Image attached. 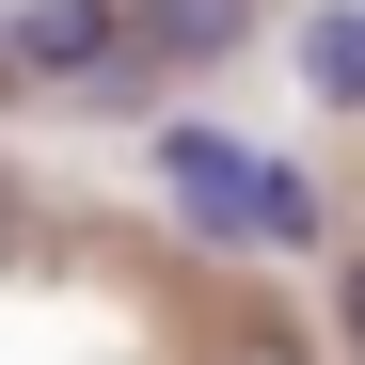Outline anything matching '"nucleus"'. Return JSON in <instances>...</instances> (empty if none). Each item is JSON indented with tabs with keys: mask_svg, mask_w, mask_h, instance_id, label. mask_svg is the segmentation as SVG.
Returning a JSON list of instances; mask_svg holds the SVG:
<instances>
[{
	"mask_svg": "<svg viewBox=\"0 0 365 365\" xmlns=\"http://www.w3.org/2000/svg\"><path fill=\"white\" fill-rule=\"evenodd\" d=\"M334 302H349V334H365V255H349V270H334Z\"/></svg>",
	"mask_w": 365,
	"mask_h": 365,
	"instance_id": "6",
	"label": "nucleus"
},
{
	"mask_svg": "<svg viewBox=\"0 0 365 365\" xmlns=\"http://www.w3.org/2000/svg\"><path fill=\"white\" fill-rule=\"evenodd\" d=\"M128 32H143V80L159 64H222V48L255 32V0H128Z\"/></svg>",
	"mask_w": 365,
	"mask_h": 365,
	"instance_id": "3",
	"label": "nucleus"
},
{
	"mask_svg": "<svg viewBox=\"0 0 365 365\" xmlns=\"http://www.w3.org/2000/svg\"><path fill=\"white\" fill-rule=\"evenodd\" d=\"M207 365H318V349H302L286 318H222V349H207Z\"/></svg>",
	"mask_w": 365,
	"mask_h": 365,
	"instance_id": "5",
	"label": "nucleus"
},
{
	"mask_svg": "<svg viewBox=\"0 0 365 365\" xmlns=\"http://www.w3.org/2000/svg\"><path fill=\"white\" fill-rule=\"evenodd\" d=\"M302 96H318L334 128L365 111V0H318V16H302Z\"/></svg>",
	"mask_w": 365,
	"mask_h": 365,
	"instance_id": "4",
	"label": "nucleus"
},
{
	"mask_svg": "<svg viewBox=\"0 0 365 365\" xmlns=\"http://www.w3.org/2000/svg\"><path fill=\"white\" fill-rule=\"evenodd\" d=\"M159 191L191 238H238V255H318L334 238V191H318V159H270V143H222V128H159Z\"/></svg>",
	"mask_w": 365,
	"mask_h": 365,
	"instance_id": "1",
	"label": "nucleus"
},
{
	"mask_svg": "<svg viewBox=\"0 0 365 365\" xmlns=\"http://www.w3.org/2000/svg\"><path fill=\"white\" fill-rule=\"evenodd\" d=\"M143 96V32L128 0H16V96Z\"/></svg>",
	"mask_w": 365,
	"mask_h": 365,
	"instance_id": "2",
	"label": "nucleus"
}]
</instances>
